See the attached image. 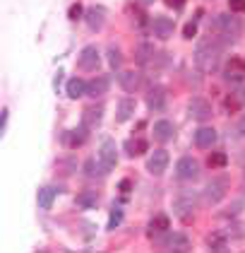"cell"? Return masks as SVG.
I'll use <instances>...</instances> for the list:
<instances>
[{"instance_id":"obj_31","label":"cell","mask_w":245,"mask_h":253,"mask_svg":"<svg viewBox=\"0 0 245 253\" xmlns=\"http://www.w3.org/2000/svg\"><path fill=\"white\" fill-rule=\"evenodd\" d=\"M207 164H209V167H216V169H221V167H226V164H228V157H226V152H209V157H207Z\"/></svg>"},{"instance_id":"obj_26","label":"cell","mask_w":245,"mask_h":253,"mask_svg":"<svg viewBox=\"0 0 245 253\" xmlns=\"http://www.w3.org/2000/svg\"><path fill=\"white\" fill-rule=\"evenodd\" d=\"M68 97L70 99H79L82 94H87V82L82 78H70L68 80V87H65Z\"/></svg>"},{"instance_id":"obj_41","label":"cell","mask_w":245,"mask_h":253,"mask_svg":"<svg viewBox=\"0 0 245 253\" xmlns=\"http://www.w3.org/2000/svg\"><path fill=\"white\" fill-rule=\"evenodd\" d=\"M238 133H241V135H245V114L238 118Z\"/></svg>"},{"instance_id":"obj_27","label":"cell","mask_w":245,"mask_h":253,"mask_svg":"<svg viewBox=\"0 0 245 253\" xmlns=\"http://www.w3.org/2000/svg\"><path fill=\"white\" fill-rule=\"evenodd\" d=\"M75 203L82 210H94L96 205H99V195H96L94 191H82V193H77Z\"/></svg>"},{"instance_id":"obj_21","label":"cell","mask_w":245,"mask_h":253,"mask_svg":"<svg viewBox=\"0 0 245 253\" xmlns=\"http://www.w3.org/2000/svg\"><path fill=\"white\" fill-rule=\"evenodd\" d=\"M101 118H104V106H87L84 109V114H82V123L87 126V128H96L99 123H101Z\"/></svg>"},{"instance_id":"obj_1","label":"cell","mask_w":245,"mask_h":253,"mask_svg":"<svg viewBox=\"0 0 245 253\" xmlns=\"http://www.w3.org/2000/svg\"><path fill=\"white\" fill-rule=\"evenodd\" d=\"M221 43H200L195 48V65L202 73H216L219 70V60H221Z\"/></svg>"},{"instance_id":"obj_11","label":"cell","mask_w":245,"mask_h":253,"mask_svg":"<svg viewBox=\"0 0 245 253\" xmlns=\"http://www.w3.org/2000/svg\"><path fill=\"white\" fill-rule=\"evenodd\" d=\"M84 20H87V27H89L92 32L104 29V24H106V7H104V5H92V7L84 12Z\"/></svg>"},{"instance_id":"obj_18","label":"cell","mask_w":245,"mask_h":253,"mask_svg":"<svg viewBox=\"0 0 245 253\" xmlns=\"http://www.w3.org/2000/svg\"><path fill=\"white\" fill-rule=\"evenodd\" d=\"M214 142H216V130H214L211 126H202V128L195 130V145H197V147L207 150Z\"/></svg>"},{"instance_id":"obj_3","label":"cell","mask_w":245,"mask_h":253,"mask_svg":"<svg viewBox=\"0 0 245 253\" xmlns=\"http://www.w3.org/2000/svg\"><path fill=\"white\" fill-rule=\"evenodd\" d=\"M151 244L159 249H166V251H188L190 249V239L183 232H164L161 236L151 239Z\"/></svg>"},{"instance_id":"obj_37","label":"cell","mask_w":245,"mask_h":253,"mask_svg":"<svg viewBox=\"0 0 245 253\" xmlns=\"http://www.w3.org/2000/svg\"><path fill=\"white\" fill-rule=\"evenodd\" d=\"M236 99H238V101H241V104L245 106V84H238V92H236Z\"/></svg>"},{"instance_id":"obj_10","label":"cell","mask_w":245,"mask_h":253,"mask_svg":"<svg viewBox=\"0 0 245 253\" xmlns=\"http://www.w3.org/2000/svg\"><path fill=\"white\" fill-rule=\"evenodd\" d=\"M77 63H79V70H84V73H94V70H99L101 58H99L96 46H84L82 53H79V58H77Z\"/></svg>"},{"instance_id":"obj_33","label":"cell","mask_w":245,"mask_h":253,"mask_svg":"<svg viewBox=\"0 0 245 253\" xmlns=\"http://www.w3.org/2000/svg\"><path fill=\"white\" fill-rule=\"evenodd\" d=\"M195 34H197V22L190 20L188 24H185V29H183V37H185V39H192Z\"/></svg>"},{"instance_id":"obj_25","label":"cell","mask_w":245,"mask_h":253,"mask_svg":"<svg viewBox=\"0 0 245 253\" xmlns=\"http://www.w3.org/2000/svg\"><path fill=\"white\" fill-rule=\"evenodd\" d=\"M154 46L151 43H147V41H142L137 48H135V60L140 63V65H147V63H151L154 60Z\"/></svg>"},{"instance_id":"obj_30","label":"cell","mask_w":245,"mask_h":253,"mask_svg":"<svg viewBox=\"0 0 245 253\" xmlns=\"http://www.w3.org/2000/svg\"><path fill=\"white\" fill-rule=\"evenodd\" d=\"M106 56H108V65L118 73V70L123 68V53H120V48H118V46H108V48H106Z\"/></svg>"},{"instance_id":"obj_22","label":"cell","mask_w":245,"mask_h":253,"mask_svg":"<svg viewBox=\"0 0 245 253\" xmlns=\"http://www.w3.org/2000/svg\"><path fill=\"white\" fill-rule=\"evenodd\" d=\"M108 171H111V169H108L101 159H99V162H96V159H87V162H84V174L89 176V178H104Z\"/></svg>"},{"instance_id":"obj_9","label":"cell","mask_w":245,"mask_h":253,"mask_svg":"<svg viewBox=\"0 0 245 253\" xmlns=\"http://www.w3.org/2000/svg\"><path fill=\"white\" fill-rule=\"evenodd\" d=\"M188 114L195 118V121H202V123H205V121L211 118V104L202 97H192L188 104Z\"/></svg>"},{"instance_id":"obj_16","label":"cell","mask_w":245,"mask_h":253,"mask_svg":"<svg viewBox=\"0 0 245 253\" xmlns=\"http://www.w3.org/2000/svg\"><path fill=\"white\" fill-rule=\"evenodd\" d=\"M169 104V97H166V89L164 87H154L147 92V106L151 111H164Z\"/></svg>"},{"instance_id":"obj_13","label":"cell","mask_w":245,"mask_h":253,"mask_svg":"<svg viewBox=\"0 0 245 253\" xmlns=\"http://www.w3.org/2000/svg\"><path fill=\"white\" fill-rule=\"evenodd\" d=\"M118 84L125 92H137L142 84V75L137 70H118Z\"/></svg>"},{"instance_id":"obj_23","label":"cell","mask_w":245,"mask_h":253,"mask_svg":"<svg viewBox=\"0 0 245 253\" xmlns=\"http://www.w3.org/2000/svg\"><path fill=\"white\" fill-rule=\"evenodd\" d=\"M60 193L56 186H43V188H38L36 193V200H38V208H43V210H48L51 205H53V200H56V195Z\"/></svg>"},{"instance_id":"obj_28","label":"cell","mask_w":245,"mask_h":253,"mask_svg":"<svg viewBox=\"0 0 245 253\" xmlns=\"http://www.w3.org/2000/svg\"><path fill=\"white\" fill-rule=\"evenodd\" d=\"M147 150H149V145H147L142 137L128 140V142H125V152H128V157H140V155H144Z\"/></svg>"},{"instance_id":"obj_32","label":"cell","mask_w":245,"mask_h":253,"mask_svg":"<svg viewBox=\"0 0 245 253\" xmlns=\"http://www.w3.org/2000/svg\"><path fill=\"white\" fill-rule=\"evenodd\" d=\"M120 222H123V210L118 208L111 212V222H108V229H115V227H120Z\"/></svg>"},{"instance_id":"obj_17","label":"cell","mask_w":245,"mask_h":253,"mask_svg":"<svg viewBox=\"0 0 245 253\" xmlns=\"http://www.w3.org/2000/svg\"><path fill=\"white\" fill-rule=\"evenodd\" d=\"M173 133H175V128H173V123L171 121H156L154 126H151V135H154V140L156 142H169L171 137H173Z\"/></svg>"},{"instance_id":"obj_39","label":"cell","mask_w":245,"mask_h":253,"mask_svg":"<svg viewBox=\"0 0 245 253\" xmlns=\"http://www.w3.org/2000/svg\"><path fill=\"white\" fill-rule=\"evenodd\" d=\"M169 5L173 10H183V5H185V0H169Z\"/></svg>"},{"instance_id":"obj_35","label":"cell","mask_w":245,"mask_h":253,"mask_svg":"<svg viewBox=\"0 0 245 253\" xmlns=\"http://www.w3.org/2000/svg\"><path fill=\"white\" fill-rule=\"evenodd\" d=\"M68 17H70V20H79V17H82V5H79V2H72V5H70Z\"/></svg>"},{"instance_id":"obj_24","label":"cell","mask_w":245,"mask_h":253,"mask_svg":"<svg viewBox=\"0 0 245 253\" xmlns=\"http://www.w3.org/2000/svg\"><path fill=\"white\" fill-rule=\"evenodd\" d=\"M108 87H111V80L108 78H96L92 82H87V94L96 99V97H101V94H106Z\"/></svg>"},{"instance_id":"obj_34","label":"cell","mask_w":245,"mask_h":253,"mask_svg":"<svg viewBox=\"0 0 245 253\" xmlns=\"http://www.w3.org/2000/svg\"><path fill=\"white\" fill-rule=\"evenodd\" d=\"M228 10H231V12H236V15H238V12H243L245 10V0H228Z\"/></svg>"},{"instance_id":"obj_4","label":"cell","mask_w":245,"mask_h":253,"mask_svg":"<svg viewBox=\"0 0 245 253\" xmlns=\"http://www.w3.org/2000/svg\"><path fill=\"white\" fill-rule=\"evenodd\" d=\"M228 193V176H216L211 178L205 188V203L207 205H219Z\"/></svg>"},{"instance_id":"obj_7","label":"cell","mask_w":245,"mask_h":253,"mask_svg":"<svg viewBox=\"0 0 245 253\" xmlns=\"http://www.w3.org/2000/svg\"><path fill=\"white\" fill-rule=\"evenodd\" d=\"M175 174L180 181H195L200 176V162L195 157H180L175 164Z\"/></svg>"},{"instance_id":"obj_36","label":"cell","mask_w":245,"mask_h":253,"mask_svg":"<svg viewBox=\"0 0 245 253\" xmlns=\"http://www.w3.org/2000/svg\"><path fill=\"white\" fill-rule=\"evenodd\" d=\"M7 121H10V111L2 109V116H0V137L5 135V130H7Z\"/></svg>"},{"instance_id":"obj_20","label":"cell","mask_w":245,"mask_h":253,"mask_svg":"<svg viewBox=\"0 0 245 253\" xmlns=\"http://www.w3.org/2000/svg\"><path fill=\"white\" fill-rule=\"evenodd\" d=\"M135 114V99L125 97L118 101V106H115V121L118 123H125V121H130V116Z\"/></svg>"},{"instance_id":"obj_38","label":"cell","mask_w":245,"mask_h":253,"mask_svg":"<svg viewBox=\"0 0 245 253\" xmlns=\"http://www.w3.org/2000/svg\"><path fill=\"white\" fill-rule=\"evenodd\" d=\"M130 188H132V181L130 178H123V181H120V191H123V193H128Z\"/></svg>"},{"instance_id":"obj_6","label":"cell","mask_w":245,"mask_h":253,"mask_svg":"<svg viewBox=\"0 0 245 253\" xmlns=\"http://www.w3.org/2000/svg\"><path fill=\"white\" fill-rule=\"evenodd\" d=\"M173 212L183 224H192L195 222V195H180L173 203Z\"/></svg>"},{"instance_id":"obj_29","label":"cell","mask_w":245,"mask_h":253,"mask_svg":"<svg viewBox=\"0 0 245 253\" xmlns=\"http://www.w3.org/2000/svg\"><path fill=\"white\" fill-rule=\"evenodd\" d=\"M226 241H228L226 234H221V232L209 234V236H207V249H214V251H224V249H226Z\"/></svg>"},{"instance_id":"obj_15","label":"cell","mask_w":245,"mask_h":253,"mask_svg":"<svg viewBox=\"0 0 245 253\" xmlns=\"http://www.w3.org/2000/svg\"><path fill=\"white\" fill-rule=\"evenodd\" d=\"M99 159L108 167V169H113L115 164H118V152H115V142L111 137H106L104 142H101V147H99Z\"/></svg>"},{"instance_id":"obj_14","label":"cell","mask_w":245,"mask_h":253,"mask_svg":"<svg viewBox=\"0 0 245 253\" xmlns=\"http://www.w3.org/2000/svg\"><path fill=\"white\" fill-rule=\"evenodd\" d=\"M87 137H89V128L82 123V126L75 128V130L63 133V145H65V147H82V145L87 142Z\"/></svg>"},{"instance_id":"obj_5","label":"cell","mask_w":245,"mask_h":253,"mask_svg":"<svg viewBox=\"0 0 245 253\" xmlns=\"http://www.w3.org/2000/svg\"><path fill=\"white\" fill-rule=\"evenodd\" d=\"M224 80H226L228 84H243L245 80V58L241 56H231L226 60V70H224Z\"/></svg>"},{"instance_id":"obj_8","label":"cell","mask_w":245,"mask_h":253,"mask_svg":"<svg viewBox=\"0 0 245 253\" xmlns=\"http://www.w3.org/2000/svg\"><path fill=\"white\" fill-rule=\"evenodd\" d=\"M171 164V157L166 150H154V155L147 159V171L151 176H161Z\"/></svg>"},{"instance_id":"obj_2","label":"cell","mask_w":245,"mask_h":253,"mask_svg":"<svg viewBox=\"0 0 245 253\" xmlns=\"http://www.w3.org/2000/svg\"><path fill=\"white\" fill-rule=\"evenodd\" d=\"M216 32H219V43L228 46V43H236L241 39V32H243V22L236 17V12H228L221 15L216 20Z\"/></svg>"},{"instance_id":"obj_40","label":"cell","mask_w":245,"mask_h":253,"mask_svg":"<svg viewBox=\"0 0 245 253\" xmlns=\"http://www.w3.org/2000/svg\"><path fill=\"white\" fill-rule=\"evenodd\" d=\"M60 82H63V70L58 68V73H56V80H53V84H56V92L60 89Z\"/></svg>"},{"instance_id":"obj_19","label":"cell","mask_w":245,"mask_h":253,"mask_svg":"<svg viewBox=\"0 0 245 253\" xmlns=\"http://www.w3.org/2000/svg\"><path fill=\"white\" fill-rule=\"evenodd\" d=\"M164 232H169V214H156V217H151L147 236H149V239H156V236H161Z\"/></svg>"},{"instance_id":"obj_42","label":"cell","mask_w":245,"mask_h":253,"mask_svg":"<svg viewBox=\"0 0 245 253\" xmlns=\"http://www.w3.org/2000/svg\"><path fill=\"white\" fill-rule=\"evenodd\" d=\"M142 2H154V0H142Z\"/></svg>"},{"instance_id":"obj_12","label":"cell","mask_w":245,"mask_h":253,"mask_svg":"<svg viewBox=\"0 0 245 253\" xmlns=\"http://www.w3.org/2000/svg\"><path fill=\"white\" fill-rule=\"evenodd\" d=\"M173 29H175V24H173V20H169V17H154L151 20V32H154V37L161 41H166L173 37Z\"/></svg>"}]
</instances>
